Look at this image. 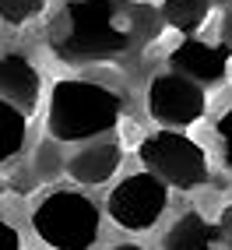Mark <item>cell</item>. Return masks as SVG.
Returning <instances> with one entry per match:
<instances>
[{
  "label": "cell",
  "instance_id": "obj_1",
  "mask_svg": "<svg viewBox=\"0 0 232 250\" xmlns=\"http://www.w3.org/2000/svg\"><path fill=\"white\" fill-rule=\"evenodd\" d=\"M137 42V14L123 0H67L49 25V49L67 63H95Z\"/></svg>",
  "mask_w": 232,
  "mask_h": 250
},
{
  "label": "cell",
  "instance_id": "obj_2",
  "mask_svg": "<svg viewBox=\"0 0 232 250\" xmlns=\"http://www.w3.org/2000/svg\"><path fill=\"white\" fill-rule=\"evenodd\" d=\"M127 99L98 81H85V78H63L49 92V138L57 145H77L109 130L123 120Z\"/></svg>",
  "mask_w": 232,
  "mask_h": 250
},
{
  "label": "cell",
  "instance_id": "obj_3",
  "mask_svg": "<svg viewBox=\"0 0 232 250\" xmlns=\"http://www.w3.org/2000/svg\"><path fill=\"white\" fill-rule=\"evenodd\" d=\"M32 229L49 250H92L102 232V211L88 194L63 187L32 208Z\"/></svg>",
  "mask_w": 232,
  "mask_h": 250
},
{
  "label": "cell",
  "instance_id": "obj_4",
  "mask_svg": "<svg viewBox=\"0 0 232 250\" xmlns=\"http://www.w3.org/2000/svg\"><path fill=\"white\" fill-rule=\"evenodd\" d=\"M137 155L148 166V173L176 190H193L201 183H208V176H211L208 152L183 130L158 127L155 134H144L137 141Z\"/></svg>",
  "mask_w": 232,
  "mask_h": 250
},
{
  "label": "cell",
  "instance_id": "obj_5",
  "mask_svg": "<svg viewBox=\"0 0 232 250\" xmlns=\"http://www.w3.org/2000/svg\"><path fill=\"white\" fill-rule=\"evenodd\" d=\"M165 208H169V187L152 176V173H130L113 187L106 211L109 219L127 229V232H148L155 229V222H162Z\"/></svg>",
  "mask_w": 232,
  "mask_h": 250
},
{
  "label": "cell",
  "instance_id": "obj_6",
  "mask_svg": "<svg viewBox=\"0 0 232 250\" xmlns=\"http://www.w3.org/2000/svg\"><path fill=\"white\" fill-rule=\"evenodd\" d=\"M144 106H148V116H152L158 127L183 130V127H193L197 120H204L208 92L201 85H193L190 78L176 74V71H162V74H155L148 81Z\"/></svg>",
  "mask_w": 232,
  "mask_h": 250
},
{
  "label": "cell",
  "instance_id": "obj_7",
  "mask_svg": "<svg viewBox=\"0 0 232 250\" xmlns=\"http://www.w3.org/2000/svg\"><path fill=\"white\" fill-rule=\"evenodd\" d=\"M229 63H232V49L225 42H208L201 36L183 39L173 53H169V71L190 78L193 85H222L229 78Z\"/></svg>",
  "mask_w": 232,
  "mask_h": 250
},
{
  "label": "cell",
  "instance_id": "obj_8",
  "mask_svg": "<svg viewBox=\"0 0 232 250\" xmlns=\"http://www.w3.org/2000/svg\"><path fill=\"white\" fill-rule=\"evenodd\" d=\"M42 95V74L25 53H0V99L21 109L25 116L36 109Z\"/></svg>",
  "mask_w": 232,
  "mask_h": 250
},
{
  "label": "cell",
  "instance_id": "obj_9",
  "mask_svg": "<svg viewBox=\"0 0 232 250\" xmlns=\"http://www.w3.org/2000/svg\"><path fill=\"white\" fill-rule=\"evenodd\" d=\"M120 162H123V148L116 141H109V138H102V141L81 145L67 159V173H71L74 183H81V187H98V183L116 176Z\"/></svg>",
  "mask_w": 232,
  "mask_h": 250
},
{
  "label": "cell",
  "instance_id": "obj_10",
  "mask_svg": "<svg viewBox=\"0 0 232 250\" xmlns=\"http://www.w3.org/2000/svg\"><path fill=\"white\" fill-rule=\"evenodd\" d=\"M225 247V232L222 226L208 222L201 211H183L179 219L169 226L162 240V250H222Z\"/></svg>",
  "mask_w": 232,
  "mask_h": 250
},
{
  "label": "cell",
  "instance_id": "obj_11",
  "mask_svg": "<svg viewBox=\"0 0 232 250\" xmlns=\"http://www.w3.org/2000/svg\"><path fill=\"white\" fill-rule=\"evenodd\" d=\"M211 7H214V0H162V18L183 39H190L208 25Z\"/></svg>",
  "mask_w": 232,
  "mask_h": 250
},
{
  "label": "cell",
  "instance_id": "obj_12",
  "mask_svg": "<svg viewBox=\"0 0 232 250\" xmlns=\"http://www.w3.org/2000/svg\"><path fill=\"white\" fill-rule=\"evenodd\" d=\"M25 141H28V116L0 99V166L21 155Z\"/></svg>",
  "mask_w": 232,
  "mask_h": 250
},
{
  "label": "cell",
  "instance_id": "obj_13",
  "mask_svg": "<svg viewBox=\"0 0 232 250\" xmlns=\"http://www.w3.org/2000/svg\"><path fill=\"white\" fill-rule=\"evenodd\" d=\"M42 11H46V0H0V21H7L14 28L28 25Z\"/></svg>",
  "mask_w": 232,
  "mask_h": 250
},
{
  "label": "cell",
  "instance_id": "obj_14",
  "mask_svg": "<svg viewBox=\"0 0 232 250\" xmlns=\"http://www.w3.org/2000/svg\"><path fill=\"white\" fill-rule=\"evenodd\" d=\"M60 173V152H57V141L49 145V141H42L39 145V152H36V176L39 180H53Z\"/></svg>",
  "mask_w": 232,
  "mask_h": 250
},
{
  "label": "cell",
  "instance_id": "obj_15",
  "mask_svg": "<svg viewBox=\"0 0 232 250\" xmlns=\"http://www.w3.org/2000/svg\"><path fill=\"white\" fill-rule=\"evenodd\" d=\"M214 134H218V145H222V162L232 169V106L218 116V124H214Z\"/></svg>",
  "mask_w": 232,
  "mask_h": 250
},
{
  "label": "cell",
  "instance_id": "obj_16",
  "mask_svg": "<svg viewBox=\"0 0 232 250\" xmlns=\"http://www.w3.org/2000/svg\"><path fill=\"white\" fill-rule=\"evenodd\" d=\"M0 250H21V232L7 219H0Z\"/></svg>",
  "mask_w": 232,
  "mask_h": 250
},
{
  "label": "cell",
  "instance_id": "obj_17",
  "mask_svg": "<svg viewBox=\"0 0 232 250\" xmlns=\"http://www.w3.org/2000/svg\"><path fill=\"white\" fill-rule=\"evenodd\" d=\"M222 42L232 49V14H225V21H222Z\"/></svg>",
  "mask_w": 232,
  "mask_h": 250
},
{
  "label": "cell",
  "instance_id": "obj_18",
  "mask_svg": "<svg viewBox=\"0 0 232 250\" xmlns=\"http://www.w3.org/2000/svg\"><path fill=\"white\" fill-rule=\"evenodd\" d=\"M109 250H144V247H137V243H116V247H109Z\"/></svg>",
  "mask_w": 232,
  "mask_h": 250
}]
</instances>
